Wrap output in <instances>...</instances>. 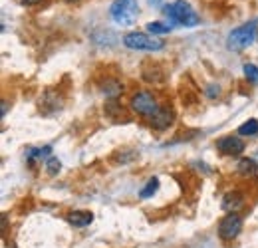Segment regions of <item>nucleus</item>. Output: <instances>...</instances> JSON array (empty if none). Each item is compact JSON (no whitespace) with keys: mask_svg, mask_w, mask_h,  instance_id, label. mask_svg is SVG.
Listing matches in <instances>:
<instances>
[{"mask_svg":"<svg viewBox=\"0 0 258 248\" xmlns=\"http://www.w3.org/2000/svg\"><path fill=\"white\" fill-rule=\"evenodd\" d=\"M163 12H165V16L169 18L171 24H179V26H185V28H193L201 22L199 14L195 12L193 6L187 0H177L169 6H163Z\"/></svg>","mask_w":258,"mask_h":248,"instance_id":"f257e3e1","label":"nucleus"},{"mask_svg":"<svg viewBox=\"0 0 258 248\" xmlns=\"http://www.w3.org/2000/svg\"><path fill=\"white\" fill-rule=\"evenodd\" d=\"M256 28H258L256 20L234 28V30L228 34V38H226V48L232 50V52L244 50L246 46H250V44L254 42V38H256Z\"/></svg>","mask_w":258,"mask_h":248,"instance_id":"f03ea898","label":"nucleus"},{"mask_svg":"<svg viewBox=\"0 0 258 248\" xmlns=\"http://www.w3.org/2000/svg\"><path fill=\"white\" fill-rule=\"evenodd\" d=\"M109 14L115 24L131 26L139 16V4L137 0H113L109 6Z\"/></svg>","mask_w":258,"mask_h":248,"instance_id":"7ed1b4c3","label":"nucleus"},{"mask_svg":"<svg viewBox=\"0 0 258 248\" xmlns=\"http://www.w3.org/2000/svg\"><path fill=\"white\" fill-rule=\"evenodd\" d=\"M123 44L127 46L129 50H145V52H157L165 48V42L151 38L143 32H129L123 36Z\"/></svg>","mask_w":258,"mask_h":248,"instance_id":"20e7f679","label":"nucleus"},{"mask_svg":"<svg viewBox=\"0 0 258 248\" xmlns=\"http://www.w3.org/2000/svg\"><path fill=\"white\" fill-rule=\"evenodd\" d=\"M131 109L139 115H145V117H151L157 109H159V103L155 99V95L151 92H137L131 97Z\"/></svg>","mask_w":258,"mask_h":248,"instance_id":"39448f33","label":"nucleus"},{"mask_svg":"<svg viewBox=\"0 0 258 248\" xmlns=\"http://www.w3.org/2000/svg\"><path fill=\"white\" fill-rule=\"evenodd\" d=\"M240 230H242V218L238 217L236 213H228V217L223 218L221 224H219V234L225 240L236 238L240 234Z\"/></svg>","mask_w":258,"mask_h":248,"instance_id":"423d86ee","label":"nucleus"},{"mask_svg":"<svg viewBox=\"0 0 258 248\" xmlns=\"http://www.w3.org/2000/svg\"><path fill=\"white\" fill-rule=\"evenodd\" d=\"M217 149L223 153V155H240L244 151V143L242 139L238 137H232V135H226V137H221L217 141Z\"/></svg>","mask_w":258,"mask_h":248,"instance_id":"0eeeda50","label":"nucleus"},{"mask_svg":"<svg viewBox=\"0 0 258 248\" xmlns=\"http://www.w3.org/2000/svg\"><path fill=\"white\" fill-rule=\"evenodd\" d=\"M171 123H173V111H171L169 107H159V109L149 117V125H151L153 129H157V131L167 129Z\"/></svg>","mask_w":258,"mask_h":248,"instance_id":"6e6552de","label":"nucleus"},{"mask_svg":"<svg viewBox=\"0 0 258 248\" xmlns=\"http://www.w3.org/2000/svg\"><path fill=\"white\" fill-rule=\"evenodd\" d=\"M242 205H244V197H242V193H238V191L226 193L225 197H223V209H225L226 213H236Z\"/></svg>","mask_w":258,"mask_h":248,"instance_id":"1a4fd4ad","label":"nucleus"},{"mask_svg":"<svg viewBox=\"0 0 258 248\" xmlns=\"http://www.w3.org/2000/svg\"><path fill=\"white\" fill-rule=\"evenodd\" d=\"M70 224H74V226H78V228H84V226H88V224H92V220H94V215L90 213V211H74L70 217Z\"/></svg>","mask_w":258,"mask_h":248,"instance_id":"9d476101","label":"nucleus"},{"mask_svg":"<svg viewBox=\"0 0 258 248\" xmlns=\"http://www.w3.org/2000/svg\"><path fill=\"white\" fill-rule=\"evenodd\" d=\"M238 173L242 175V177H252L254 173H256V163H254V159H250V157H246V159H240L238 161Z\"/></svg>","mask_w":258,"mask_h":248,"instance_id":"9b49d317","label":"nucleus"},{"mask_svg":"<svg viewBox=\"0 0 258 248\" xmlns=\"http://www.w3.org/2000/svg\"><path fill=\"white\" fill-rule=\"evenodd\" d=\"M121 92H123V86H121L117 80H107V82L103 84V93H105V97H117Z\"/></svg>","mask_w":258,"mask_h":248,"instance_id":"f8f14e48","label":"nucleus"},{"mask_svg":"<svg viewBox=\"0 0 258 248\" xmlns=\"http://www.w3.org/2000/svg\"><path fill=\"white\" fill-rule=\"evenodd\" d=\"M157 191H159V179L153 177V179L147 181V185L139 191V197H141V199H149V197H153Z\"/></svg>","mask_w":258,"mask_h":248,"instance_id":"ddd939ff","label":"nucleus"},{"mask_svg":"<svg viewBox=\"0 0 258 248\" xmlns=\"http://www.w3.org/2000/svg\"><path fill=\"white\" fill-rule=\"evenodd\" d=\"M238 133L244 135V137H252V135H258V121L256 119H250L246 123H242L238 127Z\"/></svg>","mask_w":258,"mask_h":248,"instance_id":"4468645a","label":"nucleus"},{"mask_svg":"<svg viewBox=\"0 0 258 248\" xmlns=\"http://www.w3.org/2000/svg\"><path fill=\"white\" fill-rule=\"evenodd\" d=\"M147 32L149 34H169L171 26L169 24H163V22H149L147 24Z\"/></svg>","mask_w":258,"mask_h":248,"instance_id":"2eb2a0df","label":"nucleus"},{"mask_svg":"<svg viewBox=\"0 0 258 248\" xmlns=\"http://www.w3.org/2000/svg\"><path fill=\"white\" fill-rule=\"evenodd\" d=\"M48 153H52V147L50 145H46V147H42V149H32V151H28L26 157H28V161L34 163V159H42V157H50Z\"/></svg>","mask_w":258,"mask_h":248,"instance_id":"dca6fc26","label":"nucleus"},{"mask_svg":"<svg viewBox=\"0 0 258 248\" xmlns=\"http://www.w3.org/2000/svg\"><path fill=\"white\" fill-rule=\"evenodd\" d=\"M46 169H48L50 175H58L60 169H62V163H60L56 157H48V159H46Z\"/></svg>","mask_w":258,"mask_h":248,"instance_id":"f3484780","label":"nucleus"},{"mask_svg":"<svg viewBox=\"0 0 258 248\" xmlns=\"http://www.w3.org/2000/svg\"><path fill=\"white\" fill-rule=\"evenodd\" d=\"M244 76H246L248 82L258 84V68L254 64H244Z\"/></svg>","mask_w":258,"mask_h":248,"instance_id":"a211bd4d","label":"nucleus"},{"mask_svg":"<svg viewBox=\"0 0 258 248\" xmlns=\"http://www.w3.org/2000/svg\"><path fill=\"white\" fill-rule=\"evenodd\" d=\"M219 93H221V88H219V86H209V92H207L209 97H215V95H219Z\"/></svg>","mask_w":258,"mask_h":248,"instance_id":"6ab92c4d","label":"nucleus"},{"mask_svg":"<svg viewBox=\"0 0 258 248\" xmlns=\"http://www.w3.org/2000/svg\"><path fill=\"white\" fill-rule=\"evenodd\" d=\"M40 0H22V4H26V6H34V4H38Z\"/></svg>","mask_w":258,"mask_h":248,"instance_id":"aec40b11","label":"nucleus"},{"mask_svg":"<svg viewBox=\"0 0 258 248\" xmlns=\"http://www.w3.org/2000/svg\"><path fill=\"white\" fill-rule=\"evenodd\" d=\"M6 105H8V103H6V101H2V115H6Z\"/></svg>","mask_w":258,"mask_h":248,"instance_id":"412c9836","label":"nucleus"},{"mask_svg":"<svg viewBox=\"0 0 258 248\" xmlns=\"http://www.w3.org/2000/svg\"><path fill=\"white\" fill-rule=\"evenodd\" d=\"M149 4L151 6H157V4H161V0H149Z\"/></svg>","mask_w":258,"mask_h":248,"instance_id":"4be33fe9","label":"nucleus"},{"mask_svg":"<svg viewBox=\"0 0 258 248\" xmlns=\"http://www.w3.org/2000/svg\"><path fill=\"white\" fill-rule=\"evenodd\" d=\"M66 2H78V0H66Z\"/></svg>","mask_w":258,"mask_h":248,"instance_id":"5701e85b","label":"nucleus"}]
</instances>
